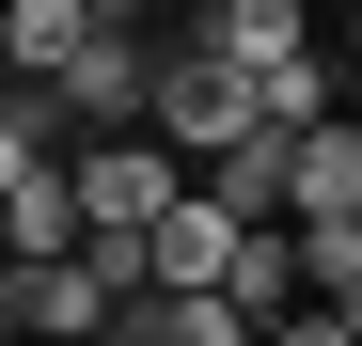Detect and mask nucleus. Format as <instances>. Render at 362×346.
I'll return each instance as SVG.
<instances>
[{
    "mask_svg": "<svg viewBox=\"0 0 362 346\" xmlns=\"http://www.w3.org/2000/svg\"><path fill=\"white\" fill-rule=\"evenodd\" d=\"M0 346H16V315H0Z\"/></svg>",
    "mask_w": 362,
    "mask_h": 346,
    "instance_id": "11",
    "label": "nucleus"
},
{
    "mask_svg": "<svg viewBox=\"0 0 362 346\" xmlns=\"http://www.w3.org/2000/svg\"><path fill=\"white\" fill-rule=\"evenodd\" d=\"M346 47H362V16H346Z\"/></svg>",
    "mask_w": 362,
    "mask_h": 346,
    "instance_id": "12",
    "label": "nucleus"
},
{
    "mask_svg": "<svg viewBox=\"0 0 362 346\" xmlns=\"http://www.w3.org/2000/svg\"><path fill=\"white\" fill-rule=\"evenodd\" d=\"M221 252H236V220H221L205 189H173L158 237H142V299H221Z\"/></svg>",
    "mask_w": 362,
    "mask_h": 346,
    "instance_id": "4",
    "label": "nucleus"
},
{
    "mask_svg": "<svg viewBox=\"0 0 362 346\" xmlns=\"http://www.w3.org/2000/svg\"><path fill=\"white\" fill-rule=\"evenodd\" d=\"M47 173V95H0V205Z\"/></svg>",
    "mask_w": 362,
    "mask_h": 346,
    "instance_id": "8",
    "label": "nucleus"
},
{
    "mask_svg": "<svg viewBox=\"0 0 362 346\" xmlns=\"http://www.w3.org/2000/svg\"><path fill=\"white\" fill-rule=\"evenodd\" d=\"M284 220H362V126L346 110L284 142Z\"/></svg>",
    "mask_w": 362,
    "mask_h": 346,
    "instance_id": "5",
    "label": "nucleus"
},
{
    "mask_svg": "<svg viewBox=\"0 0 362 346\" xmlns=\"http://www.w3.org/2000/svg\"><path fill=\"white\" fill-rule=\"evenodd\" d=\"M252 346H346V330H331L315 299H299V315H284V330H252Z\"/></svg>",
    "mask_w": 362,
    "mask_h": 346,
    "instance_id": "9",
    "label": "nucleus"
},
{
    "mask_svg": "<svg viewBox=\"0 0 362 346\" xmlns=\"http://www.w3.org/2000/svg\"><path fill=\"white\" fill-rule=\"evenodd\" d=\"M346 126H362V110H346Z\"/></svg>",
    "mask_w": 362,
    "mask_h": 346,
    "instance_id": "13",
    "label": "nucleus"
},
{
    "mask_svg": "<svg viewBox=\"0 0 362 346\" xmlns=\"http://www.w3.org/2000/svg\"><path fill=\"white\" fill-rule=\"evenodd\" d=\"M173 47H205V64H221L236 95H252V79H284V64H299L315 32H299V0H205V16L173 32Z\"/></svg>",
    "mask_w": 362,
    "mask_h": 346,
    "instance_id": "3",
    "label": "nucleus"
},
{
    "mask_svg": "<svg viewBox=\"0 0 362 346\" xmlns=\"http://www.w3.org/2000/svg\"><path fill=\"white\" fill-rule=\"evenodd\" d=\"M142 79H158V47L127 32V0H95L79 64L47 79V126H79V142H127V126H142Z\"/></svg>",
    "mask_w": 362,
    "mask_h": 346,
    "instance_id": "1",
    "label": "nucleus"
},
{
    "mask_svg": "<svg viewBox=\"0 0 362 346\" xmlns=\"http://www.w3.org/2000/svg\"><path fill=\"white\" fill-rule=\"evenodd\" d=\"M95 346H142V330H95Z\"/></svg>",
    "mask_w": 362,
    "mask_h": 346,
    "instance_id": "10",
    "label": "nucleus"
},
{
    "mask_svg": "<svg viewBox=\"0 0 362 346\" xmlns=\"http://www.w3.org/2000/svg\"><path fill=\"white\" fill-rule=\"evenodd\" d=\"M64 252H79V205H64V157H47L32 189L0 205V268H64Z\"/></svg>",
    "mask_w": 362,
    "mask_h": 346,
    "instance_id": "7",
    "label": "nucleus"
},
{
    "mask_svg": "<svg viewBox=\"0 0 362 346\" xmlns=\"http://www.w3.org/2000/svg\"><path fill=\"white\" fill-rule=\"evenodd\" d=\"M221 299H236V330H284V315H299V237H284V220L221 252Z\"/></svg>",
    "mask_w": 362,
    "mask_h": 346,
    "instance_id": "6",
    "label": "nucleus"
},
{
    "mask_svg": "<svg viewBox=\"0 0 362 346\" xmlns=\"http://www.w3.org/2000/svg\"><path fill=\"white\" fill-rule=\"evenodd\" d=\"M0 315H16V346H95V330H127V299L64 252V268H0Z\"/></svg>",
    "mask_w": 362,
    "mask_h": 346,
    "instance_id": "2",
    "label": "nucleus"
}]
</instances>
